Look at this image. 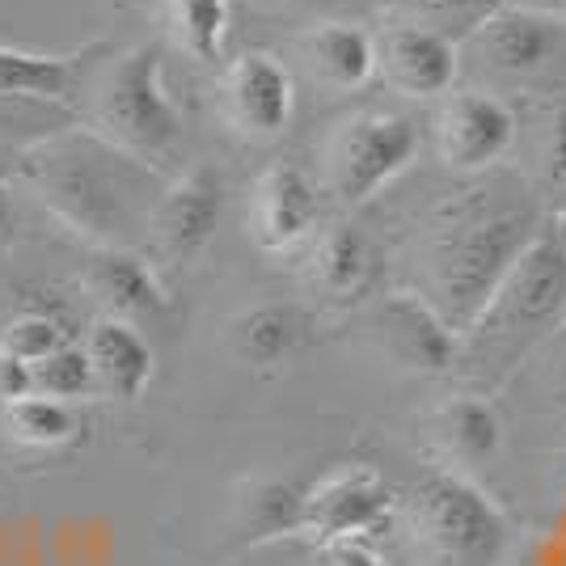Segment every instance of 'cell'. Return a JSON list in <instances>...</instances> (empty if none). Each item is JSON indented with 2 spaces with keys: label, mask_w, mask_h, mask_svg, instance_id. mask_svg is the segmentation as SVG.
<instances>
[{
  "label": "cell",
  "mask_w": 566,
  "mask_h": 566,
  "mask_svg": "<svg viewBox=\"0 0 566 566\" xmlns=\"http://www.w3.org/2000/svg\"><path fill=\"white\" fill-rule=\"evenodd\" d=\"M60 347H64V331H60V322H51L43 313H22L0 334V352L18 355L25 364H39Z\"/></svg>",
  "instance_id": "obj_26"
},
{
  "label": "cell",
  "mask_w": 566,
  "mask_h": 566,
  "mask_svg": "<svg viewBox=\"0 0 566 566\" xmlns=\"http://www.w3.org/2000/svg\"><path fill=\"white\" fill-rule=\"evenodd\" d=\"M398 507L423 566H499L507 549V516L457 465L423 470Z\"/></svg>",
  "instance_id": "obj_2"
},
{
  "label": "cell",
  "mask_w": 566,
  "mask_h": 566,
  "mask_svg": "<svg viewBox=\"0 0 566 566\" xmlns=\"http://www.w3.org/2000/svg\"><path fill=\"white\" fill-rule=\"evenodd\" d=\"M81 55H34V51L0 48V97H34L64 102L81 90Z\"/></svg>",
  "instance_id": "obj_20"
},
{
  "label": "cell",
  "mask_w": 566,
  "mask_h": 566,
  "mask_svg": "<svg viewBox=\"0 0 566 566\" xmlns=\"http://www.w3.org/2000/svg\"><path fill=\"white\" fill-rule=\"evenodd\" d=\"M317 566H389L373 545L364 542H326L317 545Z\"/></svg>",
  "instance_id": "obj_27"
},
{
  "label": "cell",
  "mask_w": 566,
  "mask_h": 566,
  "mask_svg": "<svg viewBox=\"0 0 566 566\" xmlns=\"http://www.w3.org/2000/svg\"><path fill=\"white\" fill-rule=\"evenodd\" d=\"M34 394H48L55 401H76L94 398L97 394V377H94V364H90V355L85 347H60V352H51L48 359H39L34 364Z\"/></svg>",
  "instance_id": "obj_25"
},
{
  "label": "cell",
  "mask_w": 566,
  "mask_h": 566,
  "mask_svg": "<svg viewBox=\"0 0 566 566\" xmlns=\"http://www.w3.org/2000/svg\"><path fill=\"white\" fill-rule=\"evenodd\" d=\"M516 111L495 94H457L436 118V140H440V157L452 169H491L499 166L512 144H516Z\"/></svg>",
  "instance_id": "obj_8"
},
{
  "label": "cell",
  "mask_w": 566,
  "mask_h": 566,
  "mask_svg": "<svg viewBox=\"0 0 566 566\" xmlns=\"http://www.w3.org/2000/svg\"><path fill=\"white\" fill-rule=\"evenodd\" d=\"M385 72L410 97H436L457 81V48L427 25H401L385 39Z\"/></svg>",
  "instance_id": "obj_15"
},
{
  "label": "cell",
  "mask_w": 566,
  "mask_h": 566,
  "mask_svg": "<svg viewBox=\"0 0 566 566\" xmlns=\"http://www.w3.org/2000/svg\"><path fill=\"white\" fill-rule=\"evenodd\" d=\"M275 4H326V0H275Z\"/></svg>",
  "instance_id": "obj_32"
},
{
  "label": "cell",
  "mask_w": 566,
  "mask_h": 566,
  "mask_svg": "<svg viewBox=\"0 0 566 566\" xmlns=\"http://www.w3.org/2000/svg\"><path fill=\"white\" fill-rule=\"evenodd\" d=\"M34 394V364H25L18 355L0 352V406Z\"/></svg>",
  "instance_id": "obj_28"
},
{
  "label": "cell",
  "mask_w": 566,
  "mask_h": 566,
  "mask_svg": "<svg viewBox=\"0 0 566 566\" xmlns=\"http://www.w3.org/2000/svg\"><path fill=\"white\" fill-rule=\"evenodd\" d=\"M254 241L266 254H287L317 229V187L301 166L275 161L254 187Z\"/></svg>",
  "instance_id": "obj_10"
},
{
  "label": "cell",
  "mask_w": 566,
  "mask_h": 566,
  "mask_svg": "<svg viewBox=\"0 0 566 566\" xmlns=\"http://www.w3.org/2000/svg\"><path fill=\"white\" fill-rule=\"evenodd\" d=\"M9 216H13V208H9V190H4V182H0V233L9 229Z\"/></svg>",
  "instance_id": "obj_30"
},
{
  "label": "cell",
  "mask_w": 566,
  "mask_h": 566,
  "mask_svg": "<svg viewBox=\"0 0 566 566\" xmlns=\"http://www.w3.org/2000/svg\"><path fill=\"white\" fill-rule=\"evenodd\" d=\"M229 106L241 132L275 140L287 132L296 111V81L271 51H245L229 69Z\"/></svg>",
  "instance_id": "obj_12"
},
{
  "label": "cell",
  "mask_w": 566,
  "mask_h": 566,
  "mask_svg": "<svg viewBox=\"0 0 566 566\" xmlns=\"http://www.w3.org/2000/svg\"><path fill=\"white\" fill-rule=\"evenodd\" d=\"M377 326L389 355L406 368H415V373L440 377L457 359V331L440 317V308L423 296H415V292H394L380 305Z\"/></svg>",
  "instance_id": "obj_11"
},
{
  "label": "cell",
  "mask_w": 566,
  "mask_h": 566,
  "mask_svg": "<svg viewBox=\"0 0 566 566\" xmlns=\"http://www.w3.org/2000/svg\"><path fill=\"white\" fill-rule=\"evenodd\" d=\"M554 233H558V241L566 245V208H563V216H558V229H554Z\"/></svg>",
  "instance_id": "obj_31"
},
{
  "label": "cell",
  "mask_w": 566,
  "mask_h": 566,
  "mask_svg": "<svg viewBox=\"0 0 566 566\" xmlns=\"http://www.w3.org/2000/svg\"><path fill=\"white\" fill-rule=\"evenodd\" d=\"M313 64L331 81L334 90H359L373 81V72L380 64V51L373 43V34L355 22H326L313 30L308 39Z\"/></svg>",
  "instance_id": "obj_21"
},
{
  "label": "cell",
  "mask_w": 566,
  "mask_h": 566,
  "mask_svg": "<svg viewBox=\"0 0 566 566\" xmlns=\"http://www.w3.org/2000/svg\"><path fill=\"white\" fill-rule=\"evenodd\" d=\"M305 343V317L292 305H250L229 322V347H233L237 364L254 368V373H271L287 364Z\"/></svg>",
  "instance_id": "obj_17"
},
{
  "label": "cell",
  "mask_w": 566,
  "mask_h": 566,
  "mask_svg": "<svg viewBox=\"0 0 566 566\" xmlns=\"http://www.w3.org/2000/svg\"><path fill=\"white\" fill-rule=\"evenodd\" d=\"M478 48L495 69L512 76H533L549 69L563 51V25L533 9H503L478 25Z\"/></svg>",
  "instance_id": "obj_13"
},
{
  "label": "cell",
  "mask_w": 566,
  "mask_h": 566,
  "mask_svg": "<svg viewBox=\"0 0 566 566\" xmlns=\"http://www.w3.org/2000/svg\"><path fill=\"white\" fill-rule=\"evenodd\" d=\"M301 503H305V486H292L280 478L250 482L245 495L237 499L241 520L250 528V542H271V537L301 533Z\"/></svg>",
  "instance_id": "obj_23"
},
{
  "label": "cell",
  "mask_w": 566,
  "mask_h": 566,
  "mask_svg": "<svg viewBox=\"0 0 566 566\" xmlns=\"http://www.w3.org/2000/svg\"><path fill=\"white\" fill-rule=\"evenodd\" d=\"M115 144L90 140V136H72V140H55L39 153L25 157V174L30 182H39L43 199L55 212L72 220L85 233H115L123 224V187H118Z\"/></svg>",
  "instance_id": "obj_4"
},
{
  "label": "cell",
  "mask_w": 566,
  "mask_h": 566,
  "mask_svg": "<svg viewBox=\"0 0 566 566\" xmlns=\"http://www.w3.org/2000/svg\"><path fill=\"white\" fill-rule=\"evenodd\" d=\"M554 4H566V0H554Z\"/></svg>",
  "instance_id": "obj_33"
},
{
  "label": "cell",
  "mask_w": 566,
  "mask_h": 566,
  "mask_svg": "<svg viewBox=\"0 0 566 566\" xmlns=\"http://www.w3.org/2000/svg\"><path fill=\"white\" fill-rule=\"evenodd\" d=\"M401 4L415 9V13H427V18H452V13L473 9L478 0H401Z\"/></svg>",
  "instance_id": "obj_29"
},
{
  "label": "cell",
  "mask_w": 566,
  "mask_h": 566,
  "mask_svg": "<svg viewBox=\"0 0 566 566\" xmlns=\"http://www.w3.org/2000/svg\"><path fill=\"white\" fill-rule=\"evenodd\" d=\"M90 280L106 296V305L115 308V317H127V322L161 317L169 305L157 271L132 250H102L90 266Z\"/></svg>",
  "instance_id": "obj_18"
},
{
  "label": "cell",
  "mask_w": 566,
  "mask_h": 566,
  "mask_svg": "<svg viewBox=\"0 0 566 566\" xmlns=\"http://www.w3.org/2000/svg\"><path fill=\"white\" fill-rule=\"evenodd\" d=\"M533 237H537V208L528 199H491V203L478 199L436 233L431 305L440 308L452 331H473V322L495 301V292L512 275Z\"/></svg>",
  "instance_id": "obj_1"
},
{
  "label": "cell",
  "mask_w": 566,
  "mask_h": 566,
  "mask_svg": "<svg viewBox=\"0 0 566 566\" xmlns=\"http://www.w3.org/2000/svg\"><path fill=\"white\" fill-rule=\"evenodd\" d=\"M431 431L444 452V465H457V470L486 465L503 449V423H499L495 406L478 394H457L444 401L431 415Z\"/></svg>",
  "instance_id": "obj_16"
},
{
  "label": "cell",
  "mask_w": 566,
  "mask_h": 566,
  "mask_svg": "<svg viewBox=\"0 0 566 566\" xmlns=\"http://www.w3.org/2000/svg\"><path fill=\"white\" fill-rule=\"evenodd\" d=\"M0 423L9 431V440H18L25 449H64L81 436L76 406L55 401L48 394H30V398L0 406Z\"/></svg>",
  "instance_id": "obj_22"
},
{
  "label": "cell",
  "mask_w": 566,
  "mask_h": 566,
  "mask_svg": "<svg viewBox=\"0 0 566 566\" xmlns=\"http://www.w3.org/2000/svg\"><path fill=\"white\" fill-rule=\"evenodd\" d=\"M174 18L187 51L199 64H216L229 43V0H174Z\"/></svg>",
  "instance_id": "obj_24"
},
{
  "label": "cell",
  "mask_w": 566,
  "mask_h": 566,
  "mask_svg": "<svg viewBox=\"0 0 566 566\" xmlns=\"http://www.w3.org/2000/svg\"><path fill=\"white\" fill-rule=\"evenodd\" d=\"M224 220V178L216 166H195L157 199L153 237L174 262L199 259Z\"/></svg>",
  "instance_id": "obj_9"
},
{
  "label": "cell",
  "mask_w": 566,
  "mask_h": 566,
  "mask_svg": "<svg viewBox=\"0 0 566 566\" xmlns=\"http://www.w3.org/2000/svg\"><path fill=\"white\" fill-rule=\"evenodd\" d=\"M419 153V123L394 111H364L331 144V190L338 203H368Z\"/></svg>",
  "instance_id": "obj_5"
},
{
  "label": "cell",
  "mask_w": 566,
  "mask_h": 566,
  "mask_svg": "<svg viewBox=\"0 0 566 566\" xmlns=\"http://www.w3.org/2000/svg\"><path fill=\"white\" fill-rule=\"evenodd\" d=\"M85 355L94 364L97 394H111L118 401L140 398L144 389H148V380H153V368H157L148 338L127 317H102L90 331Z\"/></svg>",
  "instance_id": "obj_14"
},
{
  "label": "cell",
  "mask_w": 566,
  "mask_h": 566,
  "mask_svg": "<svg viewBox=\"0 0 566 566\" xmlns=\"http://www.w3.org/2000/svg\"><path fill=\"white\" fill-rule=\"evenodd\" d=\"M94 118L102 140L115 144L127 157L157 161L182 136V118L174 97L166 94V48L140 43L118 55L102 76L94 102Z\"/></svg>",
  "instance_id": "obj_3"
},
{
  "label": "cell",
  "mask_w": 566,
  "mask_h": 566,
  "mask_svg": "<svg viewBox=\"0 0 566 566\" xmlns=\"http://www.w3.org/2000/svg\"><path fill=\"white\" fill-rule=\"evenodd\" d=\"M373 245L355 224H331L313 245V283L331 301H359L373 287Z\"/></svg>",
  "instance_id": "obj_19"
},
{
  "label": "cell",
  "mask_w": 566,
  "mask_h": 566,
  "mask_svg": "<svg viewBox=\"0 0 566 566\" xmlns=\"http://www.w3.org/2000/svg\"><path fill=\"white\" fill-rule=\"evenodd\" d=\"M566 308V245L554 229H537L524 245L512 275L503 280L495 301L473 322V331L503 334V338H537L554 326Z\"/></svg>",
  "instance_id": "obj_6"
},
{
  "label": "cell",
  "mask_w": 566,
  "mask_h": 566,
  "mask_svg": "<svg viewBox=\"0 0 566 566\" xmlns=\"http://www.w3.org/2000/svg\"><path fill=\"white\" fill-rule=\"evenodd\" d=\"M398 495L394 486L368 465H338L326 478L305 486L301 503V533L317 545L326 542H368L385 520L394 516Z\"/></svg>",
  "instance_id": "obj_7"
}]
</instances>
